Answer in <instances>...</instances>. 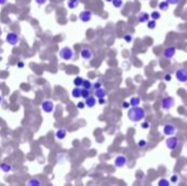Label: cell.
<instances>
[{"label": "cell", "instance_id": "1", "mask_svg": "<svg viewBox=\"0 0 187 186\" xmlns=\"http://www.w3.org/2000/svg\"><path fill=\"white\" fill-rule=\"evenodd\" d=\"M128 118L130 121L134 122V123H138V122H141L145 118V112L142 108L140 106H131L128 111Z\"/></svg>", "mask_w": 187, "mask_h": 186}, {"label": "cell", "instance_id": "2", "mask_svg": "<svg viewBox=\"0 0 187 186\" xmlns=\"http://www.w3.org/2000/svg\"><path fill=\"white\" fill-rule=\"evenodd\" d=\"M59 57L61 58L62 60H66V61L72 60L73 57H75V52L69 46H65V47H62L59 50Z\"/></svg>", "mask_w": 187, "mask_h": 186}, {"label": "cell", "instance_id": "3", "mask_svg": "<svg viewBox=\"0 0 187 186\" xmlns=\"http://www.w3.org/2000/svg\"><path fill=\"white\" fill-rule=\"evenodd\" d=\"M175 78L178 82H182L185 83L187 82V69L182 67V68H178L175 71Z\"/></svg>", "mask_w": 187, "mask_h": 186}, {"label": "cell", "instance_id": "4", "mask_svg": "<svg viewBox=\"0 0 187 186\" xmlns=\"http://www.w3.org/2000/svg\"><path fill=\"white\" fill-rule=\"evenodd\" d=\"M175 105V99L173 97H165L162 100V108L165 111L171 110Z\"/></svg>", "mask_w": 187, "mask_h": 186}, {"label": "cell", "instance_id": "5", "mask_svg": "<svg viewBox=\"0 0 187 186\" xmlns=\"http://www.w3.org/2000/svg\"><path fill=\"white\" fill-rule=\"evenodd\" d=\"M19 41H20V37H19V35L16 34V32H9L7 36H6V42L8 43L9 45H12V46L18 44Z\"/></svg>", "mask_w": 187, "mask_h": 186}, {"label": "cell", "instance_id": "6", "mask_svg": "<svg viewBox=\"0 0 187 186\" xmlns=\"http://www.w3.org/2000/svg\"><path fill=\"white\" fill-rule=\"evenodd\" d=\"M41 108H42V111L45 113H52L53 111L55 110V104L52 102V101H50V100H45V101L42 102Z\"/></svg>", "mask_w": 187, "mask_h": 186}, {"label": "cell", "instance_id": "7", "mask_svg": "<svg viewBox=\"0 0 187 186\" xmlns=\"http://www.w3.org/2000/svg\"><path fill=\"white\" fill-rule=\"evenodd\" d=\"M92 19V12L90 10H83L79 13V20L83 23H88L91 21Z\"/></svg>", "mask_w": 187, "mask_h": 186}, {"label": "cell", "instance_id": "8", "mask_svg": "<svg viewBox=\"0 0 187 186\" xmlns=\"http://www.w3.org/2000/svg\"><path fill=\"white\" fill-rule=\"evenodd\" d=\"M80 56L84 60H91L93 58V52L90 47H83L80 52Z\"/></svg>", "mask_w": 187, "mask_h": 186}, {"label": "cell", "instance_id": "9", "mask_svg": "<svg viewBox=\"0 0 187 186\" xmlns=\"http://www.w3.org/2000/svg\"><path fill=\"white\" fill-rule=\"evenodd\" d=\"M165 144L170 150H175L177 146H178V139H177L176 137L170 136L169 138L166 139Z\"/></svg>", "mask_w": 187, "mask_h": 186}, {"label": "cell", "instance_id": "10", "mask_svg": "<svg viewBox=\"0 0 187 186\" xmlns=\"http://www.w3.org/2000/svg\"><path fill=\"white\" fill-rule=\"evenodd\" d=\"M176 54V48L174 46H169V47H165L163 50V57L164 58H167V59H171L173 58Z\"/></svg>", "mask_w": 187, "mask_h": 186}, {"label": "cell", "instance_id": "11", "mask_svg": "<svg viewBox=\"0 0 187 186\" xmlns=\"http://www.w3.org/2000/svg\"><path fill=\"white\" fill-rule=\"evenodd\" d=\"M163 133L165 136H173L176 133V127L173 124H165L163 127Z\"/></svg>", "mask_w": 187, "mask_h": 186}, {"label": "cell", "instance_id": "12", "mask_svg": "<svg viewBox=\"0 0 187 186\" xmlns=\"http://www.w3.org/2000/svg\"><path fill=\"white\" fill-rule=\"evenodd\" d=\"M127 163V159L125 155H117L115 158V161H114V164L116 168H124L125 165Z\"/></svg>", "mask_w": 187, "mask_h": 186}, {"label": "cell", "instance_id": "13", "mask_svg": "<svg viewBox=\"0 0 187 186\" xmlns=\"http://www.w3.org/2000/svg\"><path fill=\"white\" fill-rule=\"evenodd\" d=\"M138 21L140 22V23H147V22L150 20V14L148 12H140L138 14Z\"/></svg>", "mask_w": 187, "mask_h": 186}, {"label": "cell", "instance_id": "14", "mask_svg": "<svg viewBox=\"0 0 187 186\" xmlns=\"http://www.w3.org/2000/svg\"><path fill=\"white\" fill-rule=\"evenodd\" d=\"M84 103H86V106H88L89 108H93L96 105V99L92 97V95H90V97L84 100Z\"/></svg>", "mask_w": 187, "mask_h": 186}, {"label": "cell", "instance_id": "15", "mask_svg": "<svg viewBox=\"0 0 187 186\" xmlns=\"http://www.w3.org/2000/svg\"><path fill=\"white\" fill-rule=\"evenodd\" d=\"M55 136H56V138H57L58 140H64V139L66 138V136H67V129L61 127V128H59L57 131H56Z\"/></svg>", "mask_w": 187, "mask_h": 186}, {"label": "cell", "instance_id": "16", "mask_svg": "<svg viewBox=\"0 0 187 186\" xmlns=\"http://www.w3.org/2000/svg\"><path fill=\"white\" fill-rule=\"evenodd\" d=\"M94 95H95L96 99H102V97H106V91L101 87V88H99V89L94 90Z\"/></svg>", "mask_w": 187, "mask_h": 186}, {"label": "cell", "instance_id": "17", "mask_svg": "<svg viewBox=\"0 0 187 186\" xmlns=\"http://www.w3.org/2000/svg\"><path fill=\"white\" fill-rule=\"evenodd\" d=\"M13 169V166L11 164H9V163H1L0 164V170L2 171L3 173H9V172H11Z\"/></svg>", "mask_w": 187, "mask_h": 186}, {"label": "cell", "instance_id": "18", "mask_svg": "<svg viewBox=\"0 0 187 186\" xmlns=\"http://www.w3.org/2000/svg\"><path fill=\"white\" fill-rule=\"evenodd\" d=\"M81 91H82V88L81 87H75V89H72V91H71L72 97H75V99L81 97Z\"/></svg>", "mask_w": 187, "mask_h": 186}, {"label": "cell", "instance_id": "19", "mask_svg": "<svg viewBox=\"0 0 187 186\" xmlns=\"http://www.w3.org/2000/svg\"><path fill=\"white\" fill-rule=\"evenodd\" d=\"M80 1L79 0H67V7L69 9H75L78 8Z\"/></svg>", "mask_w": 187, "mask_h": 186}, {"label": "cell", "instance_id": "20", "mask_svg": "<svg viewBox=\"0 0 187 186\" xmlns=\"http://www.w3.org/2000/svg\"><path fill=\"white\" fill-rule=\"evenodd\" d=\"M140 102H141V100H140V97H133L129 101L130 106H139Z\"/></svg>", "mask_w": 187, "mask_h": 186}, {"label": "cell", "instance_id": "21", "mask_svg": "<svg viewBox=\"0 0 187 186\" xmlns=\"http://www.w3.org/2000/svg\"><path fill=\"white\" fill-rule=\"evenodd\" d=\"M26 186H41V181L37 180V178H31L28 181Z\"/></svg>", "mask_w": 187, "mask_h": 186}, {"label": "cell", "instance_id": "22", "mask_svg": "<svg viewBox=\"0 0 187 186\" xmlns=\"http://www.w3.org/2000/svg\"><path fill=\"white\" fill-rule=\"evenodd\" d=\"M169 2H166V1H161V2H159L158 5V8L159 10H162V11H166V10H169Z\"/></svg>", "mask_w": 187, "mask_h": 186}, {"label": "cell", "instance_id": "23", "mask_svg": "<svg viewBox=\"0 0 187 186\" xmlns=\"http://www.w3.org/2000/svg\"><path fill=\"white\" fill-rule=\"evenodd\" d=\"M83 80H84V79H83L82 77H80V76L75 77V78L73 79V84H75V87H82Z\"/></svg>", "mask_w": 187, "mask_h": 186}, {"label": "cell", "instance_id": "24", "mask_svg": "<svg viewBox=\"0 0 187 186\" xmlns=\"http://www.w3.org/2000/svg\"><path fill=\"white\" fill-rule=\"evenodd\" d=\"M82 89H88V90H91L92 89V82L90 80H83V83H82Z\"/></svg>", "mask_w": 187, "mask_h": 186}, {"label": "cell", "instance_id": "25", "mask_svg": "<svg viewBox=\"0 0 187 186\" xmlns=\"http://www.w3.org/2000/svg\"><path fill=\"white\" fill-rule=\"evenodd\" d=\"M90 95H91V90L82 89V91H81V97H82L83 100H86V97H89Z\"/></svg>", "mask_w": 187, "mask_h": 186}, {"label": "cell", "instance_id": "26", "mask_svg": "<svg viewBox=\"0 0 187 186\" xmlns=\"http://www.w3.org/2000/svg\"><path fill=\"white\" fill-rule=\"evenodd\" d=\"M150 18L154 21H158L159 19L161 18V13L159 12V11H152V13L150 14Z\"/></svg>", "mask_w": 187, "mask_h": 186}, {"label": "cell", "instance_id": "27", "mask_svg": "<svg viewBox=\"0 0 187 186\" xmlns=\"http://www.w3.org/2000/svg\"><path fill=\"white\" fill-rule=\"evenodd\" d=\"M147 27H148L149 30H154L156 27V21H154V20H149L148 22H147Z\"/></svg>", "mask_w": 187, "mask_h": 186}, {"label": "cell", "instance_id": "28", "mask_svg": "<svg viewBox=\"0 0 187 186\" xmlns=\"http://www.w3.org/2000/svg\"><path fill=\"white\" fill-rule=\"evenodd\" d=\"M158 186H170V181L166 178H160L158 182Z\"/></svg>", "mask_w": 187, "mask_h": 186}, {"label": "cell", "instance_id": "29", "mask_svg": "<svg viewBox=\"0 0 187 186\" xmlns=\"http://www.w3.org/2000/svg\"><path fill=\"white\" fill-rule=\"evenodd\" d=\"M112 3H113V5H114V8H117V9L122 8L123 5H124L123 0H113Z\"/></svg>", "mask_w": 187, "mask_h": 186}, {"label": "cell", "instance_id": "30", "mask_svg": "<svg viewBox=\"0 0 187 186\" xmlns=\"http://www.w3.org/2000/svg\"><path fill=\"white\" fill-rule=\"evenodd\" d=\"M123 38H124V41H125V42H127V43H131V42H133L134 37H133V35H131V34H129V33H127V34H125L124 36H123Z\"/></svg>", "mask_w": 187, "mask_h": 186}, {"label": "cell", "instance_id": "31", "mask_svg": "<svg viewBox=\"0 0 187 186\" xmlns=\"http://www.w3.org/2000/svg\"><path fill=\"white\" fill-rule=\"evenodd\" d=\"M147 144H148V142L145 141V140H139L138 141V147L139 148H145V147H147Z\"/></svg>", "mask_w": 187, "mask_h": 186}, {"label": "cell", "instance_id": "32", "mask_svg": "<svg viewBox=\"0 0 187 186\" xmlns=\"http://www.w3.org/2000/svg\"><path fill=\"white\" fill-rule=\"evenodd\" d=\"M102 87V82L101 81H96L94 82V83H92V89L96 90V89H99V88Z\"/></svg>", "mask_w": 187, "mask_h": 186}, {"label": "cell", "instance_id": "33", "mask_svg": "<svg viewBox=\"0 0 187 186\" xmlns=\"http://www.w3.org/2000/svg\"><path fill=\"white\" fill-rule=\"evenodd\" d=\"M164 81L165 82H170L172 80V76H171V74H165L164 75Z\"/></svg>", "mask_w": 187, "mask_h": 186}, {"label": "cell", "instance_id": "34", "mask_svg": "<svg viewBox=\"0 0 187 186\" xmlns=\"http://www.w3.org/2000/svg\"><path fill=\"white\" fill-rule=\"evenodd\" d=\"M141 128H143V129L150 128V123H149V122H143V123L141 124Z\"/></svg>", "mask_w": 187, "mask_h": 186}, {"label": "cell", "instance_id": "35", "mask_svg": "<svg viewBox=\"0 0 187 186\" xmlns=\"http://www.w3.org/2000/svg\"><path fill=\"white\" fill-rule=\"evenodd\" d=\"M77 108H78L79 110H83V108H86V103H84V102H79L78 104H77Z\"/></svg>", "mask_w": 187, "mask_h": 186}, {"label": "cell", "instance_id": "36", "mask_svg": "<svg viewBox=\"0 0 187 186\" xmlns=\"http://www.w3.org/2000/svg\"><path fill=\"white\" fill-rule=\"evenodd\" d=\"M166 2H169V5H177V3L179 2V0H165Z\"/></svg>", "mask_w": 187, "mask_h": 186}, {"label": "cell", "instance_id": "37", "mask_svg": "<svg viewBox=\"0 0 187 186\" xmlns=\"http://www.w3.org/2000/svg\"><path fill=\"white\" fill-rule=\"evenodd\" d=\"M47 1H48V0H35V2H36L38 5H44Z\"/></svg>", "mask_w": 187, "mask_h": 186}, {"label": "cell", "instance_id": "38", "mask_svg": "<svg viewBox=\"0 0 187 186\" xmlns=\"http://www.w3.org/2000/svg\"><path fill=\"white\" fill-rule=\"evenodd\" d=\"M177 181H178V176H177V175H173V176L171 177V182H172L173 184H176Z\"/></svg>", "mask_w": 187, "mask_h": 186}, {"label": "cell", "instance_id": "39", "mask_svg": "<svg viewBox=\"0 0 187 186\" xmlns=\"http://www.w3.org/2000/svg\"><path fill=\"white\" fill-rule=\"evenodd\" d=\"M122 106H123V108H125V110H126V108H130V103L129 102H126V101H125V102H123Z\"/></svg>", "mask_w": 187, "mask_h": 186}, {"label": "cell", "instance_id": "40", "mask_svg": "<svg viewBox=\"0 0 187 186\" xmlns=\"http://www.w3.org/2000/svg\"><path fill=\"white\" fill-rule=\"evenodd\" d=\"M99 103L100 104H105V103H106V100H105V97H102V99H99Z\"/></svg>", "mask_w": 187, "mask_h": 186}, {"label": "cell", "instance_id": "41", "mask_svg": "<svg viewBox=\"0 0 187 186\" xmlns=\"http://www.w3.org/2000/svg\"><path fill=\"white\" fill-rule=\"evenodd\" d=\"M16 66H18V68H23V67H24V63H23V61H19V63L16 64Z\"/></svg>", "mask_w": 187, "mask_h": 186}, {"label": "cell", "instance_id": "42", "mask_svg": "<svg viewBox=\"0 0 187 186\" xmlns=\"http://www.w3.org/2000/svg\"><path fill=\"white\" fill-rule=\"evenodd\" d=\"M8 2V0H0V5H3Z\"/></svg>", "mask_w": 187, "mask_h": 186}, {"label": "cell", "instance_id": "43", "mask_svg": "<svg viewBox=\"0 0 187 186\" xmlns=\"http://www.w3.org/2000/svg\"><path fill=\"white\" fill-rule=\"evenodd\" d=\"M2 101H3V97H1V95H0V104H1V103H2Z\"/></svg>", "mask_w": 187, "mask_h": 186}, {"label": "cell", "instance_id": "44", "mask_svg": "<svg viewBox=\"0 0 187 186\" xmlns=\"http://www.w3.org/2000/svg\"><path fill=\"white\" fill-rule=\"evenodd\" d=\"M105 1H106V2H112L113 0H105Z\"/></svg>", "mask_w": 187, "mask_h": 186}, {"label": "cell", "instance_id": "45", "mask_svg": "<svg viewBox=\"0 0 187 186\" xmlns=\"http://www.w3.org/2000/svg\"><path fill=\"white\" fill-rule=\"evenodd\" d=\"M185 140H186V144H187V136H186V138H185Z\"/></svg>", "mask_w": 187, "mask_h": 186}]
</instances>
